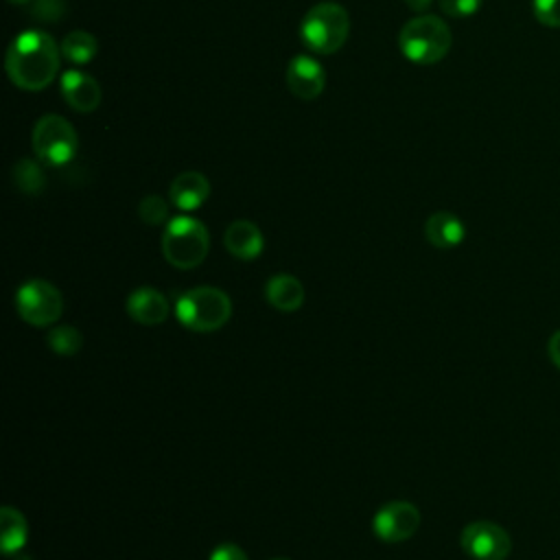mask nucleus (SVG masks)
Listing matches in <instances>:
<instances>
[{"instance_id":"obj_23","label":"nucleus","mask_w":560,"mask_h":560,"mask_svg":"<svg viewBox=\"0 0 560 560\" xmlns=\"http://www.w3.org/2000/svg\"><path fill=\"white\" fill-rule=\"evenodd\" d=\"M534 15L540 24L560 28V0H534Z\"/></svg>"},{"instance_id":"obj_15","label":"nucleus","mask_w":560,"mask_h":560,"mask_svg":"<svg viewBox=\"0 0 560 560\" xmlns=\"http://www.w3.org/2000/svg\"><path fill=\"white\" fill-rule=\"evenodd\" d=\"M424 236L433 247L440 249H451L457 247L464 236H466V228L459 221V217H455L453 212H433L427 223H424Z\"/></svg>"},{"instance_id":"obj_22","label":"nucleus","mask_w":560,"mask_h":560,"mask_svg":"<svg viewBox=\"0 0 560 560\" xmlns=\"http://www.w3.org/2000/svg\"><path fill=\"white\" fill-rule=\"evenodd\" d=\"M26 11L37 22H59L66 13L63 0H31L26 4Z\"/></svg>"},{"instance_id":"obj_24","label":"nucleus","mask_w":560,"mask_h":560,"mask_svg":"<svg viewBox=\"0 0 560 560\" xmlns=\"http://www.w3.org/2000/svg\"><path fill=\"white\" fill-rule=\"evenodd\" d=\"M442 13L448 18H468L479 11L483 0H438Z\"/></svg>"},{"instance_id":"obj_10","label":"nucleus","mask_w":560,"mask_h":560,"mask_svg":"<svg viewBox=\"0 0 560 560\" xmlns=\"http://www.w3.org/2000/svg\"><path fill=\"white\" fill-rule=\"evenodd\" d=\"M287 85L302 101L317 98L326 88V72L311 55H295L287 66Z\"/></svg>"},{"instance_id":"obj_28","label":"nucleus","mask_w":560,"mask_h":560,"mask_svg":"<svg viewBox=\"0 0 560 560\" xmlns=\"http://www.w3.org/2000/svg\"><path fill=\"white\" fill-rule=\"evenodd\" d=\"M9 4H20V7H26L31 0H7Z\"/></svg>"},{"instance_id":"obj_9","label":"nucleus","mask_w":560,"mask_h":560,"mask_svg":"<svg viewBox=\"0 0 560 560\" xmlns=\"http://www.w3.org/2000/svg\"><path fill=\"white\" fill-rule=\"evenodd\" d=\"M372 527L383 542H402L418 532L420 510L409 501H389L374 514Z\"/></svg>"},{"instance_id":"obj_2","label":"nucleus","mask_w":560,"mask_h":560,"mask_svg":"<svg viewBox=\"0 0 560 560\" xmlns=\"http://www.w3.org/2000/svg\"><path fill=\"white\" fill-rule=\"evenodd\" d=\"M453 44L448 24L438 15L411 18L398 33L400 52L420 66H431L442 61Z\"/></svg>"},{"instance_id":"obj_13","label":"nucleus","mask_w":560,"mask_h":560,"mask_svg":"<svg viewBox=\"0 0 560 560\" xmlns=\"http://www.w3.org/2000/svg\"><path fill=\"white\" fill-rule=\"evenodd\" d=\"M208 197H210V182L199 171H184L168 186L171 203L184 212H192L201 208Z\"/></svg>"},{"instance_id":"obj_8","label":"nucleus","mask_w":560,"mask_h":560,"mask_svg":"<svg viewBox=\"0 0 560 560\" xmlns=\"http://www.w3.org/2000/svg\"><path fill=\"white\" fill-rule=\"evenodd\" d=\"M462 549L475 560H505L512 551L510 534L492 521H472L462 529Z\"/></svg>"},{"instance_id":"obj_25","label":"nucleus","mask_w":560,"mask_h":560,"mask_svg":"<svg viewBox=\"0 0 560 560\" xmlns=\"http://www.w3.org/2000/svg\"><path fill=\"white\" fill-rule=\"evenodd\" d=\"M208 560H249V558L245 556V551H243L238 545H234V542H223V545H217V547L212 549V553H210Z\"/></svg>"},{"instance_id":"obj_4","label":"nucleus","mask_w":560,"mask_h":560,"mask_svg":"<svg viewBox=\"0 0 560 560\" xmlns=\"http://www.w3.org/2000/svg\"><path fill=\"white\" fill-rule=\"evenodd\" d=\"M350 33V15L337 2H319L306 11L300 24L302 44L319 55L337 52Z\"/></svg>"},{"instance_id":"obj_3","label":"nucleus","mask_w":560,"mask_h":560,"mask_svg":"<svg viewBox=\"0 0 560 560\" xmlns=\"http://www.w3.org/2000/svg\"><path fill=\"white\" fill-rule=\"evenodd\" d=\"M175 315L188 330L212 332L228 324L232 315V300L217 287H195L177 298Z\"/></svg>"},{"instance_id":"obj_29","label":"nucleus","mask_w":560,"mask_h":560,"mask_svg":"<svg viewBox=\"0 0 560 560\" xmlns=\"http://www.w3.org/2000/svg\"><path fill=\"white\" fill-rule=\"evenodd\" d=\"M273 560H287V558H273Z\"/></svg>"},{"instance_id":"obj_1","label":"nucleus","mask_w":560,"mask_h":560,"mask_svg":"<svg viewBox=\"0 0 560 560\" xmlns=\"http://www.w3.org/2000/svg\"><path fill=\"white\" fill-rule=\"evenodd\" d=\"M61 63V46L46 31H22L7 48L4 68L13 85L39 92L52 83Z\"/></svg>"},{"instance_id":"obj_14","label":"nucleus","mask_w":560,"mask_h":560,"mask_svg":"<svg viewBox=\"0 0 560 560\" xmlns=\"http://www.w3.org/2000/svg\"><path fill=\"white\" fill-rule=\"evenodd\" d=\"M223 245L234 258L254 260L260 256V252L265 247V238L256 223H252L247 219H236L228 225V230L223 234Z\"/></svg>"},{"instance_id":"obj_21","label":"nucleus","mask_w":560,"mask_h":560,"mask_svg":"<svg viewBox=\"0 0 560 560\" xmlns=\"http://www.w3.org/2000/svg\"><path fill=\"white\" fill-rule=\"evenodd\" d=\"M138 217L147 225H162L168 219V203H166V199L160 197V195H147L138 203Z\"/></svg>"},{"instance_id":"obj_20","label":"nucleus","mask_w":560,"mask_h":560,"mask_svg":"<svg viewBox=\"0 0 560 560\" xmlns=\"http://www.w3.org/2000/svg\"><path fill=\"white\" fill-rule=\"evenodd\" d=\"M48 348L61 357H72L83 346V335L79 328L70 324H59L48 330Z\"/></svg>"},{"instance_id":"obj_17","label":"nucleus","mask_w":560,"mask_h":560,"mask_svg":"<svg viewBox=\"0 0 560 560\" xmlns=\"http://www.w3.org/2000/svg\"><path fill=\"white\" fill-rule=\"evenodd\" d=\"M26 534H28V527H26L24 514L20 510L11 508V505H4L0 510V547H2V553L4 556L18 553L26 542Z\"/></svg>"},{"instance_id":"obj_27","label":"nucleus","mask_w":560,"mask_h":560,"mask_svg":"<svg viewBox=\"0 0 560 560\" xmlns=\"http://www.w3.org/2000/svg\"><path fill=\"white\" fill-rule=\"evenodd\" d=\"M431 2H433V0H405V4H407L411 11H416V13L427 11V9L431 7Z\"/></svg>"},{"instance_id":"obj_16","label":"nucleus","mask_w":560,"mask_h":560,"mask_svg":"<svg viewBox=\"0 0 560 560\" xmlns=\"http://www.w3.org/2000/svg\"><path fill=\"white\" fill-rule=\"evenodd\" d=\"M265 295H267V302L282 313L298 311L304 304V287L298 278L289 273H278L269 278L265 287Z\"/></svg>"},{"instance_id":"obj_26","label":"nucleus","mask_w":560,"mask_h":560,"mask_svg":"<svg viewBox=\"0 0 560 560\" xmlns=\"http://www.w3.org/2000/svg\"><path fill=\"white\" fill-rule=\"evenodd\" d=\"M547 354L551 359V363L560 370V330H556L551 337H549V343H547Z\"/></svg>"},{"instance_id":"obj_6","label":"nucleus","mask_w":560,"mask_h":560,"mask_svg":"<svg viewBox=\"0 0 560 560\" xmlns=\"http://www.w3.org/2000/svg\"><path fill=\"white\" fill-rule=\"evenodd\" d=\"M79 149L74 127L59 114H44L33 127L35 158L46 166L68 164Z\"/></svg>"},{"instance_id":"obj_7","label":"nucleus","mask_w":560,"mask_h":560,"mask_svg":"<svg viewBox=\"0 0 560 560\" xmlns=\"http://www.w3.org/2000/svg\"><path fill=\"white\" fill-rule=\"evenodd\" d=\"M15 311L31 326H52L63 313L59 289L46 280H26L15 291Z\"/></svg>"},{"instance_id":"obj_5","label":"nucleus","mask_w":560,"mask_h":560,"mask_svg":"<svg viewBox=\"0 0 560 560\" xmlns=\"http://www.w3.org/2000/svg\"><path fill=\"white\" fill-rule=\"evenodd\" d=\"M210 249V234L206 225L188 214L175 217L166 223L162 234V254L168 265L177 269L199 267Z\"/></svg>"},{"instance_id":"obj_11","label":"nucleus","mask_w":560,"mask_h":560,"mask_svg":"<svg viewBox=\"0 0 560 560\" xmlns=\"http://www.w3.org/2000/svg\"><path fill=\"white\" fill-rule=\"evenodd\" d=\"M61 94H63L66 103L79 114L94 112L103 98V90H101L98 81L92 74H85L77 68L66 70L61 74Z\"/></svg>"},{"instance_id":"obj_12","label":"nucleus","mask_w":560,"mask_h":560,"mask_svg":"<svg viewBox=\"0 0 560 560\" xmlns=\"http://www.w3.org/2000/svg\"><path fill=\"white\" fill-rule=\"evenodd\" d=\"M168 300L153 287H138L127 298V313L133 322L142 326L164 324L168 317Z\"/></svg>"},{"instance_id":"obj_18","label":"nucleus","mask_w":560,"mask_h":560,"mask_svg":"<svg viewBox=\"0 0 560 560\" xmlns=\"http://www.w3.org/2000/svg\"><path fill=\"white\" fill-rule=\"evenodd\" d=\"M96 52H98V42L88 31H72L61 42V57L77 66L90 63L96 57Z\"/></svg>"},{"instance_id":"obj_19","label":"nucleus","mask_w":560,"mask_h":560,"mask_svg":"<svg viewBox=\"0 0 560 560\" xmlns=\"http://www.w3.org/2000/svg\"><path fill=\"white\" fill-rule=\"evenodd\" d=\"M13 184L24 192V195H39L46 188V175L42 168L39 160L22 158L13 164Z\"/></svg>"}]
</instances>
